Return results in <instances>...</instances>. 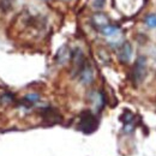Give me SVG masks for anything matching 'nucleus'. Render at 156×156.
<instances>
[{
  "instance_id": "1",
  "label": "nucleus",
  "mask_w": 156,
  "mask_h": 156,
  "mask_svg": "<svg viewBox=\"0 0 156 156\" xmlns=\"http://www.w3.org/2000/svg\"><path fill=\"white\" fill-rule=\"evenodd\" d=\"M98 118L95 117V114H93L90 111H85L80 115L78 129L84 133H91L98 129Z\"/></svg>"
},
{
  "instance_id": "2",
  "label": "nucleus",
  "mask_w": 156,
  "mask_h": 156,
  "mask_svg": "<svg viewBox=\"0 0 156 156\" xmlns=\"http://www.w3.org/2000/svg\"><path fill=\"white\" fill-rule=\"evenodd\" d=\"M145 76H147V59L145 57H139L132 67L131 79L136 85H138L144 80Z\"/></svg>"
},
{
  "instance_id": "3",
  "label": "nucleus",
  "mask_w": 156,
  "mask_h": 156,
  "mask_svg": "<svg viewBox=\"0 0 156 156\" xmlns=\"http://www.w3.org/2000/svg\"><path fill=\"white\" fill-rule=\"evenodd\" d=\"M78 76H79V80H80L82 84H84V85L91 84L93 80H94V70H93L91 65L89 62H85L83 69L78 73Z\"/></svg>"
},
{
  "instance_id": "4",
  "label": "nucleus",
  "mask_w": 156,
  "mask_h": 156,
  "mask_svg": "<svg viewBox=\"0 0 156 156\" xmlns=\"http://www.w3.org/2000/svg\"><path fill=\"white\" fill-rule=\"evenodd\" d=\"M71 58H72V61H73V72H75V75H78V73L80 72V70L83 69L84 64H85L83 52H82L79 48H76V49L72 52Z\"/></svg>"
},
{
  "instance_id": "5",
  "label": "nucleus",
  "mask_w": 156,
  "mask_h": 156,
  "mask_svg": "<svg viewBox=\"0 0 156 156\" xmlns=\"http://www.w3.org/2000/svg\"><path fill=\"white\" fill-rule=\"evenodd\" d=\"M132 57V46L129 43V42H124L120 44V48H119V52H118V58L121 62L126 64L131 60Z\"/></svg>"
},
{
  "instance_id": "6",
  "label": "nucleus",
  "mask_w": 156,
  "mask_h": 156,
  "mask_svg": "<svg viewBox=\"0 0 156 156\" xmlns=\"http://www.w3.org/2000/svg\"><path fill=\"white\" fill-rule=\"evenodd\" d=\"M121 120L124 122V132L131 133L135 130V117L130 112H125V114L121 117Z\"/></svg>"
},
{
  "instance_id": "7",
  "label": "nucleus",
  "mask_w": 156,
  "mask_h": 156,
  "mask_svg": "<svg viewBox=\"0 0 156 156\" xmlns=\"http://www.w3.org/2000/svg\"><path fill=\"white\" fill-rule=\"evenodd\" d=\"M71 54L72 53H71L70 48L66 44H64L58 51V53L55 55V60H57V62H58L59 65H64V64H66L71 59Z\"/></svg>"
},
{
  "instance_id": "8",
  "label": "nucleus",
  "mask_w": 156,
  "mask_h": 156,
  "mask_svg": "<svg viewBox=\"0 0 156 156\" xmlns=\"http://www.w3.org/2000/svg\"><path fill=\"white\" fill-rule=\"evenodd\" d=\"M91 101H93V106L96 112H100L106 105V98H105V95L102 91H93Z\"/></svg>"
},
{
  "instance_id": "9",
  "label": "nucleus",
  "mask_w": 156,
  "mask_h": 156,
  "mask_svg": "<svg viewBox=\"0 0 156 156\" xmlns=\"http://www.w3.org/2000/svg\"><path fill=\"white\" fill-rule=\"evenodd\" d=\"M100 31H101V34H103L106 37H109V39H115L120 35V28L117 25H111V24L106 25Z\"/></svg>"
},
{
  "instance_id": "10",
  "label": "nucleus",
  "mask_w": 156,
  "mask_h": 156,
  "mask_svg": "<svg viewBox=\"0 0 156 156\" xmlns=\"http://www.w3.org/2000/svg\"><path fill=\"white\" fill-rule=\"evenodd\" d=\"M93 24H94V27L98 28V30H101L102 28H105L106 25L109 24V20L103 13H96L93 17Z\"/></svg>"
},
{
  "instance_id": "11",
  "label": "nucleus",
  "mask_w": 156,
  "mask_h": 156,
  "mask_svg": "<svg viewBox=\"0 0 156 156\" xmlns=\"http://www.w3.org/2000/svg\"><path fill=\"white\" fill-rule=\"evenodd\" d=\"M41 115L46 120H52V121L60 120V115L58 114V112L54 111L53 108H44V109L42 111Z\"/></svg>"
},
{
  "instance_id": "12",
  "label": "nucleus",
  "mask_w": 156,
  "mask_h": 156,
  "mask_svg": "<svg viewBox=\"0 0 156 156\" xmlns=\"http://www.w3.org/2000/svg\"><path fill=\"white\" fill-rule=\"evenodd\" d=\"M40 95L39 94H28L25 98H24V103L27 106H31V105H35L36 102H39Z\"/></svg>"
},
{
  "instance_id": "13",
  "label": "nucleus",
  "mask_w": 156,
  "mask_h": 156,
  "mask_svg": "<svg viewBox=\"0 0 156 156\" xmlns=\"http://www.w3.org/2000/svg\"><path fill=\"white\" fill-rule=\"evenodd\" d=\"M144 22L149 28H156V15H148Z\"/></svg>"
},
{
  "instance_id": "14",
  "label": "nucleus",
  "mask_w": 156,
  "mask_h": 156,
  "mask_svg": "<svg viewBox=\"0 0 156 156\" xmlns=\"http://www.w3.org/2000/svg\"><path fill=\"white\" fill-rule=\"evenodd\" d=\"M12 95H10V94H4V95H0V103H10V102H12Z\"/></svg>"
}]
</instances>
